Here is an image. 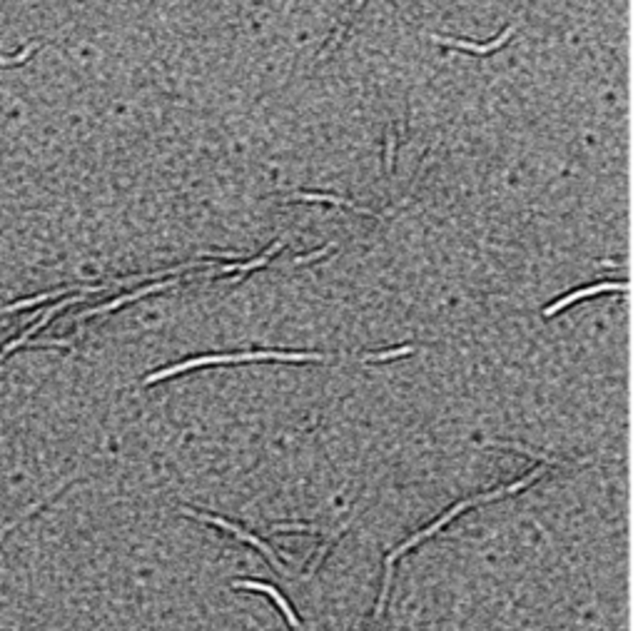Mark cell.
<instances>
[{
    "mask_svg": "<svg viewBox=\"0 0 638 631\" xmlns=\"http://www.w3.org/2000/svg\"><path fill=\"white\" fill-rule=\"evenodd\" d=\"M180 514H185V516H193V519H197V521H207V524H214V527H220V529H227L230 534H234L237 539H242V542H247V544H252V547H257L262 551V554L267 556L269 559V564L275 567L277 571H284V567H282V562L277 559V554L269 549V544L267 542H262L260 536H254V534H249V532H245V529H240L237 524H232V521H227V519H222V516H214V514H207V512H195V509H190V507H180Z\"/></svg>",
    "mask_w": 638,
    "mask_h": 631,
    "instance_id": "3957f363",
    "label": "cell"
},
{
    "mask_svg": "<svg viewBox=\"0 0 638 631\" xmlns=\"http://www.w3.org/2000/svg\"><path fill=\"white\" fill-rule=\"evenodd\" d=\"M112 282H105V285H70V287H60V289H50V292H42V295H35V297H25V300H18L13 302V305H5V307H0V317L3 315H13V312H21V309L25 307H35V305H42V302L53 300V297H62V295H70V292H85V295H97V292H105V289H110Z\"/></svg>",
    "mask_w": 638,
    "mask_h": 631,
    "instance_id": "277c9868",
    "label": "cell"
},
{
    "mask_svg": "<svg viewBox=\"0 0 638 631\" xmlns=\"http://www.w3.org/2000/svg\"><path fill=\"white\" fill-rule=\"evenodd\" d=\"M516 27L508 25L504 33L499 35V38H494L491 43H469V40H459V38H444V35H432V40L437 43V45H446V48H456V50H467V53H476V55H489L494 53V50L504 48L511 38H514Z\"/></svg>",
    "mask_w": 638,
    "mask_h": 631,
    "instance_id": "8992f818",
    "label": "cell"
},
{
    "mask_svg": "<svg viewBox=\"0 0 638 631\" xmlns=\"http://www.w3.org/2000/svg\"><path fill=\"white\" fill-rule=\"evenodd\" d=\"M232 586H234V589L265 591V594H267V597L272 599V602H275L277 606H280V609H282V614H284V619H287V621H289V626H292V629H299V617H297V614H295V609L289 606V602H287V599H284V597H282V594L275 589V586H272V584H265V582H252V579H247V582H232Z\"/></svg>",
    "mask_w": 638,
    "mask_h": 631,
    "instance_id": "ba28073f",
    "label": "cell"
},
{
    "mask_svg": "<svg viewBox=\"0 0 638 631\" xmlns=\"http://www.w3.org/2000/svg\"><path fill=\"white\" fill-rule=\"evenodd\" d=\"M175 285H180V277H175V280H165V282H152V285H147V287H140V289H135V292H127V295L115 297L112 302H105V305H97V307L83 309V312L75 317V322H83V320H88V317L112 312V309L123 307V305H130V302L140 300V297H147V295H152V292H160V289H170V287H175Z\"/></svg>",
    "mask_w": 638,
    "mask_h": 631,
    "instance_id": "5b68a950",
    "label": "cell"
},
{
    "mask_svg": "<svg viewBox=\"0 0 638 631\" xmlns=\"http://www.w3.org/2000/svg\"><path fill=\"white\" fill-rule=\"evenodd\" d=\"M394 145H397V137H394V132H389L387 135V170H394Z\"/></svg>",
    "mask_w": 638,
    "mask_h": 631,
    "instance_id": "2e32d148",
    "label": "cell"
},
{
    "mask_svg": "<svg viewBox=\"0 0 638 631\" xmlns=\"http://www.w3.org/2000/svg\"><path fill=\"white\" fill-rule=\"evenodd\" d=\"M546 472V464L541 462V466H536V469H531V474H526L524 479L514 481V484H508V487H501V489H494V492H487V494H476V497H469V499L459 501V504H454L446 514H441L437 521H432L426 529H421V532H417L414 536H409L404 544H399L394 551H391L389 556H387L384 562V582H382V589H379V602H377V609H374V621H371V631H379V619L384 617V606H387V599H389V586H391V574H394V564H397L399 556H404L409 549H414L417 544L426 542L429 536H434L439 529H444L449 521L454 519V516H459L461 512H467L469 507H479V504H489V501H496V499H504V497H508V494H516L522 492V489H526L531 481H536L541 474Z\"/></svg>",
    "mask_w": 638,
    "mask_h": 631,
    "instance_id": "6da1fadb",
    "label": "cell"
},
{
    "mask_svg": "<svg viewBox=\"0 0 638 631\" xmlns=\"http://www.w3.org/2000/svg\"><path fill=\"white\" fill-rule=\"evenodd\" d=\"M68 484H70V481H62L60 487H58V489H56V492H53V494H48V497H45V499H40V501H35V504H30V507L25 509V512H23L21 516H15L13 521H8V524H3V527H0V539H3V536H5L8 532H10V529H13V527H18V524H21V521H25V519H28L30 514H35V512H38V509H40L42 504H48V501L53 499V497H56V494L60 492L62 487H68Z\"/></svg>",
    "mask_w": 638,
    "mask_h": 631,
    "instance_id": "7c38bea8",
    "label": "cell"
},
{
    "mask_svg": "<svg viewBox=\"0 0 638 631\" xmlns=\"http://www.w3.org/2000/svg\"><path fill=\"white\" fill-rule=\"evenodd\" d=\"M484 447H496V449H514V452H522V454H526V457H531V460L543 462V464H569V466L576 464V462H566V460H559V457H549V454L534 452V449H528V447H524V444H516V442H484Z\"/></svg>",
    "mask_w": 638,
    "mask_h": 631,
    "instance_id": "30bf717a",
    "label": "cell"
},
{
    "mask_svg": "<svg viewBox=\"0 0 638 631\" xmlns=\"http://www.w3.org/2000/svg\"><path fill=\"white\" fill-rule=\"evenodd\" d=\"M35 50H38V43H35V45H28V48H23L21 53L13 55V58H3V55H0V65H21V62L28 60Z\"/></svg>",
    "mask_w": 638,
    "mask_h": 631,
    "instance_id": "4fadbf2b",
    "label": "cell"
},
{
    "mask_svg": "<svg viewBox=\"0 0 638 631\" xmlns=\"http://www.w3.org/2000/svg\"><path fill=\"white\" fill-rule=\"evenodd\" d=\"M260 359H275V362H336V357L324 355H309V352H240V355H207V357H193L185 362H177L165 370H158L143 379V387L160 382V379L175 377L182 372L197 370V367H210V364H237V362H260Z\"/></svg>",
    "mask_w": 638,
    "mask_h": 631,
    "instance_id": "7a4b0ae2",
    "label": "cell"
},
{
    "mask_svg": "<svg viewBox=\"0 0 638 631\" xmlns=\"http://www.w3.org/2000/svg\"><path fill=\"white\" fill-rule=\"evenodd\" d=\"M275 532H304V534H317L319 529L309 527V524H275Z\"/></svg>",
    "mask_w": 638,
    "mask_h": 631,
    "instance_id": "5bb4252c",
    "label": "cell"
},
{
    "mask_svg": "<svg viewBox=\"0 0 638 631\" xmlns=\"http://www.w3.org/2000/svg\"><path fill=\"white\" fill-rule=\"evenodd\" d=\"M330 252H332V245H327V247H322V250H317V252H312V254L295 257V260H292V265H307V262H315V260H319V257H324V254H330Z\"/></svg>",
    "mask_w": 638,
    "mask_h": 631,
    "instance_id": "9a60e30c",
    "label": "cell"
},
{
    "mask_svg": "<svg viewBox=\"0 0 638 631\" xmlns=\"http://www.w3.org/2000/svg\"><path fill=\"white\" fill-rule=\"evenodd\" d=\"M626 289H628L626 282H598V285H589V287L576 289V292H571V295L561 297V300H556L554 305H549V307L543 309V317H554L556 312H561V309L571 307L574 302L586 300V297L601 295V292H626Z\"/></svg>",
    "mask_w": 638,
    "mask_h": 631,
    "instance_id": "52a82bcc",
    "label": "cell"
},
{
    "mask_svg": "<svg viewBox=\"0 0 638 631\" xmlns=\"http://www.w3.org/2000/svg\"><path fill=\"white\" fill-rule=\"evenodd\" d=\"M284 202H330V205H336V207H347V210H352V213L369 215V217H384V215L374 213V210H367V207L354 205L352 200L336 198V195H324V192H295V195L284 198Z\"/></svg>",
    "mask_w": 638,
    "mask_h": 631,
    "instance_id": "9c48e42d",
    "label": "cell"
},
{
    "mask_svg": "<svg viewBox=\"0 0 638 631\" xmlns=\"http://www.w3.org/2000/svg\"><path fill=\"white\" fill-rule=\"evenodd\" d=\"M362 5H364V0H354V3H352V8H349V10H347V15H344V18H342V23H339V27H336V33H334V38H332V40H330V45H327V48H324L322 53H319V60H324V58H327V55H330L332 50H334V45H336V43L342 40L344 30H347V25H349V23H352V18H354V15L359 13V8H362Z\"/></svg>",
    "mask_w": 638,
    "mask_h": 631,
    "instance_id": "8fae6325",
    "label": "cell"
}]
</instances>
